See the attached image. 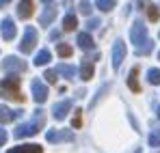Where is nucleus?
<instances>
[{"instance_id": "f257e3e1", "label": "nucleus", "mask_w": 160, "mask_h": 153, "mask_svg": "<svg viewBox=\"0 0 160 153\" xmlns=\"http://www.w3.org/2000/svg\"><path fill=\"white\" fill-rule=\"evenodd\" d=\"M0 95L15 99V102H24V95L20 93V78L18 76H9L4 80H0Z\"/></svg>"}, {"instance_id": "f03ea898", "label": "nucleus", "mask_w": 160, "mask_h": 153, "mask_svg": "<svg viewBox=\"0 0 160 153\" xmlns=\"http://www.w3.org/2000/svg\"><path fill=\"white\" fill-rule=\"evenodd\" d=\"M35 45H37V30H35L32 26H28L26 30H24V39H22V43H20V52L30 54V52L35 50Z\"/></svg>"}, {"instance_id": "7ed1b4c3", "label": "nucleus", "mask_w": 160, "mask_h": 153, "mask_svg": "<svg viewBox=\"0 0 160 153\" xmlns=\"http://www.w3.org/2000/svg\"><path fill=\"white\" fill-rule=\"evenodd\" d=\"M43 125V117H37L32 123H24V125H20V127L15 129V138H24V136H32V134H37L39 127Z\"/></svg>"}, {"instance_id": "20e7f679", "label": "nucleus", "mask_w": 160, "mask_h": 153, "mask_svg": "<svg viewBox=\"0 0 160 153\" xmlns=\"http://www.w3.org/2000/svg\"><path fill=\"white\" fill-rule=\"evenodd\" d=\"M30 88H32V97L37 103H43L48 99V86L41 82V80H32L30 82Z\"/></svg>"}, {"instance_id": "39448f33", "label": "nucleus", "mask_w": 160, "mask_h": 153, "mask_svg": "<svg viewBox=\"0 0 160 153\" xmlns=\"http://www.w3.org/2000/svg\"><path fill=\"white\" fill-rule=\"evenodd\" d=\"M130 39H132V43L136 48H141V43L147 39V30H145V26L141 24V22H136V24L130 28Z\"/></svg>"}, {"instance_id": "423d86ee", "label": "nucleus", "mask_w": 160, "mask_h": 153, "mask_svg": "<svg viewBox=\"0 0 160 153\" xmlns=\"http://www.w3.org/2000/svg\"><path fill=\"white\" fill-rule=\"evenodd\" d=\"M123 58H126V43L123 41H115V45H112V67L119 69Z\"/></svg>"}, {"instance_id": "0eeeda50", "label": "nucleus", "mask_w": 160, "mask_h": 153, "mask_svg": "<svg viewBox=\"0 0 160 153\" xmlns=\"http://www.w3.org/2000/svg\"><path fill=\"white\" fill-rule=\"evenodd\" d=\"M2 69H4V71H15V74H22V71L26 69V65H24L20 58H15V56H7V58L2 60Z\"/></svg>"}, {"instance_id": "6e6552de", "label": "nucleus", "mask_w": 160, "mask_h": 153, "mask_svg": "<svg viewBox=\"0 0 160 153\" xmlns=\"http://www.w3.org/2000/svg\"><path fill=\"white\" fill-rule=\"evenodd\" d=\"M15 35H18V28L13 24V20H11V17H4V20H2V39H4V41H13Z\"/></svg>"}, {"instance_id": "1a4fd4ad", "label": "nucleus", "mask_w": 160, "mask_h": 153, "mask_svg": "<svg viewBox=\"0 0 160 153\" xmlns=\"http://www.w3.org/2000/svg\"><path fill=\"white\" fill-rule=\"evenodd\" d=\"M50 142H72L74 140V131H69V129H63V131H48V136H46Z\"/></svg>"}, {"instance_id": "9d476101", "label": "nucleus", "mask_w": 160, "mask_h": 153, "mask_svg": "<svg viewBox=\"0 0 160 153\" xmlns=\"http://www.w3.org/2000/svg\"><path fill=\"white\" fill-rule=\"evenodd\" d=\"M69 108H72V102H58L54 106V119L56 121H63L65 117H67V112H69Z\"/></svg>"}, {"instance_id": "9b49d317", "label": "nucleus", "mask_w": 160, "mask_h": 153, "mask_svg": "<svg viewBox=\"0 0 160 153\" xmlns=\"http://www.w3.org/2000/svg\"><path fill=\"white\" fill-rule=\"evenodd\" d=\"M18 15H20L22 20H28V17L32 15V0H20V4H18Z\"/></svg>"}, {"instance_id": "f8f14e48", "label": "nucleus", "mask_w": 160, "mask_h": 153, "mask_svg": "<svg viewBox=\"0 0 160 153\" xmlns=\"http://www.w3.org/2000/svg\"><path fill=\"white\" fill-rule=\"evenodd\" d=\"M9 153H41L39 145H20V147H13Z\"/></svg>"}, {"instance_id": "ddd939ff", "label": "nucleus", "mask_w": 160, "mask_h": 153, "mask_svg": "<svg viewBox=\"0 0 160 153\" xmlns=\"http://www.w3.org/2000/svg\"><path fill=\"white\" fill-rule=\"evenodd\" d=\"M78 45L82 48V50H91L95 43H93L91 35H87V32H80V35H78Z\"/></svg>"}, {"instance_id": "4468645a", "label": "nucleus", "mask_w": 160, "mask_h": 153, "mask_svg": "<svg viewBox=\"0 0 160 153\" xmlns=\"http://www.w3.org/2000/svg\"><path fill=\"white\" fill-rule=\"evenodd\" d=\"M80 78H82V80H91V78H93V65H91V60H84V63H82V67H80Z\"/></svg>"}, {"instance_id": "2eb2a0df", "label": "nucleus", "mask_w": 160, "mask_h": 153, "mask_svg": "<svg viewBox=\"0 0 160 153\" xmlns=\"http://www.w3.org/2000/svg\"><path fill=\"white\" fill-rule=\"evenodd\" d=\"M50 58H52V54L48 50H41L37 56H35V65L37 67H41V65H46V63H50Z\"/></svg>"}, {"instance_id": "dca6fc26", "label": "nucleus", "mask_w": 160, "mask_h": 153, "mask_svg": "<svg viewBox=\"0 0 160 153\" xmlns=\"http://www.w3.org/2000/svg\"><path fill=\"white\" fill-rule=\"evenodd\" d=\"M15 119V112H11L7 106H0V123H9Z\"/></svg>"}, {"instance_id": "f3484780", "label": "nucleus", "mask_w": 160, "mask_h": 153, "mask_svg": "<svg viewBox=\"0 0 160 153\" xmlns=\"http://www.w3.org/2000/svg\"><path fill=\"white\" fill-rule=\"evenodd\" d=\"M56 74H63L65 78H74V74H76V69L72 67V65H56Z\"/></svg>"}, {"instance_id": "a211bd4d", "label": "nucleus", "mask_w": 160, "mask_h": 153, "mask_svg": "<svg viewBox=\"0 0 160 153\" xmlns=\"http://www.w3.org/2000/svg\"><path fill=\"white\" fill-rule=\"evenodd\" d=\"M54 17H56V9H48V11H43V15L39 17V22H41V26H48Z\"/></svg>"}, {"instance_id": "6ab92c4d", "label": "nucleus", "mask_w": 160, "mask_h": 153, "mask_svg": "<svg viewBox=\"0 0 160 153\" xmlns=\"http://www.w3.org/2000/svg\"><path fill=\"white\" fill-rule=\"evenodd\" d=\"M136 76H138V69H132V71H130V80H128V84H130V88H132L134 93H138V91H141V86H138V80H136Z\"/></svg>"}, {"instance_id": "aec40b11", "label": "nucleus", "mask_w": 160, "mask_h": 153, "mask_svg": "<svg viewBox=\"0 0 160 153\" xmlns=\"http://www.w3.org/2000/svg\"><path fill=\"white\" fill-rule=\"evenodd\" d=\"M76 24H78V20H76V15H65V20H63V28L65 30H74L76 28Z\"/></svg>"}, {"instance_id": "412c9836", "label": "nucleus", "mask_w": 160, "mask_h": 153, "mask_svg": "<svg viewBox=\"0 0 160 153\" xmlns=\"http://www.w3.org/2000/svg\"><path fill=\"white\" fill-rule=\"evenodd\" d=\"M95 4H98L100 11H110V9H115V0H98Z\"/></svg>"}, {"instance_id": "4be33fe9", "label": "nucleus", "mask_w": 160, "mask_h": 153, "mask_svg": "<svg viewBox=\"0 0 160 153\" xmlns=\"http://www.w3.org/2000/svg\"><path fill=\"white\" fill-rule=\"evenodd\" d=\"M147 80L152 84H160V69H149L147 71Z\"/></svg>"}, {"instance_id": "5701e85b", "label": "nucleus", "mask_w": 160, "mask_h": 153, "mask_svg": "<svg viewBox=\"0 0 160 153\" xmlns=\"http://www.w3.org/2000/svg\"><path fill=\"white\" fill-rule=\"evenodd\" d=\"M56 52H58L61 56H72V45H67V43H61V45L56 48Z\"/></svg>"}, {"instance_id": "b1692460", "label": "nucleus", "mask_w": 160, "mask_h": 153, "mask_svg": "<svg viewBox=\"0 0 160 153\" xmlns=\"http://www.w3.org/2000/svg\"><path fill=\"white\" fill-rule=\"evenodd\" d=\"M149 145H152V147H160V129H156V131L149 136Z\"/></svg>"}, {"instance_id": "393cba45", "label": "nucleus", "mask_w": 160, "mask_h": 153, "mask_svg": "<svg viewBox=\"0 0 160 153\" xmlns=\"http://www.w3.org/2000/svg\"><path fill=\"white\" fill-rule=\"evenodd\" d=\"M43 78H46L50 84H54V82H56V71H54V69H48V71L43 74Z\"/></svg>"}, {"instance_id": "a878e982", "label": "nucleus", "mask_w": 160, "mask_h": 153, "mask_svg": "<svg viewBox=\"0 0 160 153\" xmlns=\"http://www.w3.org/2000/svg\"><path fill=\"white\" fill-rule=\"evenodd\" d=\"M80 11H82L84 15H89V13H91V2H89V0H82V2H80Z\"/></svg>"}, {"instance_id": "bb28decb", "label": "nucleus", "mask_w": 160, "mask_h": 153, "mask_svg": "<svg viewBox=\"0 0 160 153\" xmlns=\"http://www.w3.org/2000/svg\"><path fill=\"white\" fill-rule=\"evenodd\" d=\"M147 13H149V20H154V22H156V20H158V7H147Z\"/></svg>"}, {"instance_id": "cd10ccee", "label": "nucleus", "mask_w": 160, "mask_h": 153, "mask_svg": "<svg viewBox=\"0 0 160 153\" xmlns=\"http://www.w3.org/2000/svg\"><path fill=\"white\" fill-rule=\"evenodd\" d=\"M82 119H80V110H76V117H74V127H80Z\"/></svg>"}, {"instance_id": "c85d7f7f", "label": "nucleus", "mask_w": 160, "mask_h": 153, "mask_svg": "<svg viewBox=\"0 0 160 153\" xmlns=\"http://www.w3.org/2000/svg\"><path fill=\"white\" fill-rule=\"evenodd\" d=\"M4 142H7V134H4V129L0 127V147H2Z\"/></svg>"}, {"instance_id": "c756f323", "label": "nucleus", "mask_w": 160, "mask_h": 153, "mask_svg": "<svg viewBox=\"0 0 160 153\" xmlns=\"http://www.w3.org/2000/svg\"><path fill=\"white\" fill-rule=\"evenodd\" d=\"M98 24H100L98 20H89V24H87V26H89V28H95V26H98Z\"/></svg>"}, {"instance_id": "7c9ffc66", "label": "nucleus", "mask_w": 160, "mask_h": 153, "mask_svg": "<svg viewBox=\"0 0 160 153\" xmlns=\"http://www.w3.org/2000/svg\"><path fill=\"white\" fill-rule=\"evenodd\" d=\"M9 2H11V0H0V9H2L4 4H9Z\"/></svg>"}, {"instance_id": "2f4dec72", "label": "nucleus", "mask_w": 160, "mask_h": 153, "mask_svg": "<svg viewBox=\"0 0 160 153\" xmlns=\"http://www.w3.org/2000/svg\"><path fill=\"white\" fill-rule=\"evenodd\" d=\"M158 117H160V106H158Z\"/></svg>"}, {"instance_id": "473e14b6", "label": "nucleus", "mask_w": 160, "mask_h": 153, "mask_svg": "<svg viewBox=\"0 0 160 153\" xmlns=\"http://www.w3.org/2000/svg\"><path fill=\"white\" fill-rule=\"evenodd\" d=\"M43 2H50V0H43Z\"/></svg>"}, {"instance_id": "72a5a7b5", "label": "nucleus", "mask_w": 160, "mask_h": 153, "mask_svg": "<svg viewBox=\"0 0 160 153\" xmlns=\"http://www.w3.org/2000/svg\"><path fill=\"white\" fill-rule=\"evenodd\" d=\"M158 56H160V54H158Z\"/></svg>"}]
</instances>
